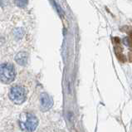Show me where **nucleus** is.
<instances>
[{"mask_svg":"<svg viewBox=\"0 0 132 132\" xmlns=\"http://www.w3.org/2000/svg\"><path fill=\"white\" fill-rule=\"evenodd\" d=\"M19 126L24 131L32 132L38 125V120L31 113H22L19 118Z\"/></svg>","mask_w":132,"mask_h":132,"instance_id":"f257e3e1","label":"nucleus"},{"mask_svg":"<svg viewBox=\"0 0 132 132\" xmlns=\"http://www.w3.org/2000/svg\"><path fill=\"white\" fill-rule=\"evenodd\" d=\"M9 98L15 104H22L26 100L25 89L21 86H13L10 89Z\"/></svg>","mask_w":132,"mask_h":132,"instance_id":"7ed1b4c3","label":"nucleus"},{"mask_svg":"<svg viewBox=\"0 0 132 132\" xmlns=\"http://www.w3.org/2000/svg\"><path fill=\"white\" fill-rule=\"evenodd\" d=\"M28 56L24 52H18V53L15 56V61L17 62L18 64H19L21 66H25L28 63Z\"/></svg>","mask_w":132,"mask_h":132,"instance_id":"39448f33","label":"nucleus"},{"mask_svg":"<svg viewBox=\"0 0 132 132\" xmlns=\"http://www.w3.org/2000/svg\"><path fill=\"white\" fill-rule=\"evenodd\" d=\"M40 103H41V108L43 111H47L49 110L53 105V101L52 97L47 93H42L40 96Z\"/></svg>","mask_w":132,"mask_h":132,"instance_id":"20e7f679","label":"nucleus"},{"mask_svg":"<svg viewBox=\"0 0 132 132\" xmlns=\"http://www.w3.org/2000/svg\"><path fill=\"white\" fill-rule=\"evenodd\" d=\"M16 76V71L13 64L3 63L0 65V81L3 83H11Z\"/></svg>","mask_w":132,"mask_h":132,"instance_id":"f03ea898","label":"nucleus"},{"mask_svg":"<svg viewBox=\"0 0 132 132\" xmlns=\"http://www.w3.org/2000/svg\"><path fill=\"white\" fill-rule=\"evenodd\" d=\"M14 2L17 4V6L23 7H25L26 5H27L28 0H14Z\"/></svg>","mask_w":132,"mask_h":132,"instance_id":"423d86ee","label":"nucleus"}]
</instances>
